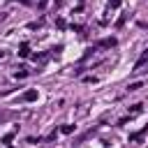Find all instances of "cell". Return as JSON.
<instances>
[{"instance_id": "6da1fadb", "label": "cell", "mask_w": 148, "mask_h": 148, "mask_svg": "<svg viewBox=\"0 0 148 148\" xmlns=\"http://www.w3.org/2000/svg\"><path fill=\"white\" fill-rule=\"evenodd\" d=\"M146 65H148V49H146V51H143V56L134 62V69H141V67H146Z\"/></svg>"}, {"instance_id": "7a4b0ae2", "label": "cell", "mask_w": 148, "mask_h": 148, "mask_svg": "<svg viewBox=\"0 0 148 148\" xmlns=\"http://www.w3.org/2000/svg\"><path fill=\"white\" fill-rule=\"evenodd\" d=\"M23 99H25V102H32V99H37V90H28V92L23 95Z\"/></svg>"}, {"instance_id": "3957f363", "label": "cell", "mask_w": 148, "mask_h": 148, "mask_svg": "<svg viewBox=\"0 0 148 148\" xmlns=\"http://www.w3.org/2000/svg\"><path fill=\"white\" fill-rule=\"evenodd\" d=\"M141 86H143V83H141V81H136V83H130V86H127V90L132 92V90H139Z\"/></svg>"}, {"instance_id": "277c9868", "label": "cell", "mask_w": 148, "mask_h": 148, "mask_svg": "<svg viewBox=\"0 0 148 148\" xmlns=\"http://www.w3.org/2000/svg\"><path fill=\"white\" fill-rule=\"evenodd\" d=\"M12 139H14V132H9V134H5V136H2V143H12Z\"/></svg>"}, {"instance_id": "5b68a950", "label": "cell", "mask_w": 148, "mask_h": 148, "mask_svg": "<svg viewBox=\"0 0 148 148\" xmlns=\"http://www.w3.org/2000/svg\"><path fill=\"white\" fill-rule=\"evenodd\" d=\"M21 56H28V42L21 44Z\"/></svg>"}, {"instance_id": "8992f818", "label": "cell", "mask_w": 148, "mask_h": 148, "mask_svg": "<svg viewBox=\"0 0 148 148\" xmlns=\"http://www.w3.org/2000/svg\"><path fill=\"white\" fill-rule=\"evenodd\" d=\"M25 74H28V72H25V69H18V72H16V74H14V76H16V79H23V76H25Z\"/></svg>"}, {"instance_id": "52a82bcc", "label": "cell", "mask_w": 148, "mask_h": 148, "mask_svg": "<svg viewBox=\"0 0 148 148\" xmlns=\"http://www.w3.org/2000/svg\"><path fill=\"white\" fill-rule=\"evenodd\" d=\"M120 5V0H111V7H118Z\"/></svg>"}, {"instance_id": "ba28073f", "label": "cell", "mask_w": 148, "mask_h": 148, "mask_svg": "<svg viewBox=\"0 0 148 148\" xmlns=\"http://www.w3.org/2000/svg\"><path fill=\"white\" fill-rule=\"evenodd\" d=\"M21 2H23V5H28V0H21Z\"/></svg>"}, {"instance_id": "9c48e42d", "label": "cell", "mask_w": 148, "mask_h": 148, "mask_svg": "<svg viewBox=\"0 0 148 148\" xmlns=\"http://www.w3.org/2000/svg\"><path fill=\"white\" fill-rule=\"evenodd\" d=\"M0 58H2V53H0Z\"/></svg>"}]
</instances>
